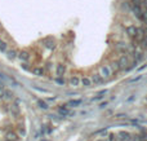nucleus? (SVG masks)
I'll return each mask as SVG.
<instances>
[{"mask_svg":"<svg viewBox=\"0 0 147 141\" xmlns=\"http://www.w3.org/2000/svg\"><path fill=\"white\" fill-rule=\"evenodd\" d=\"M99 75L102 77L103 80H107L112 75V71L110 69V66H101L99 67Z\"/></svg>","mask_w":147,"mask_h":141,"instance_id":"obj_1","label":"nucleus"},{"mask_svg":"<svg viewBox=\"0 0 147 141\" xmlns=\"http://www.w3.org/2000/svg\"><path fill=\"white\" fill-rule=\"evenodd\" d=\"M116 65H117V67H119V70H125L128 67V65H129V58H128L127 56H121L116 61Z\"/></svg>","mask_w":147,"mask_h":141,"instance_id":"obj_2","label":"nucleus"},{"mask_svg":"<svg viewBox=\"0 0 147 141\" xmlns=\"http://www.w3.org/2000/svg\"><path fill=\"white\" fill-rule=\"evenodd\" d=\"M137 33H138V27H136V26L130 25V26H128V27H127V34H128V36H129V38L134 39L136 35H137Z\"/></svg>","mask_w":147,"mask_h":141,"instance_id":"obj_3","label":"nucleus"},{"mask_svg":"<svg viewBox=\"0 0 147 141\" xmlns=\"http://www.w3.org/2000/svg\"><path fill=\"white\" fill-rule=\"evenodd\" d=\"M116 135L120 139V141H130V137H132V135L128 131H120V132H117Z\"/></svg>","mask_w":147,"mask_h":141,"instance_id":"obj_4","label":"nucleus"},{"mask_svg":"<svg viewBox=\"0 0 147 141\" xmlns=\"http://www.w3.org/2000/svg\"><path fill=\"white\" fill-rule=\"evenodd\" d=\"M43 44L47 47L48 49H54L56 48V44H54V40L52 38H45L43 40Z\"/></svg>","mask_w":147,"mask_h":141,"instance_id":"obj_5","label":"nucleus"},{"mask_svg":"<svg viewBox=\"0 0 147 141\" xmlns=\"http://www.w3.org/2000/svg\"><path fill=\"white\" fill-rule=\"evenodd\" d=\"M65 73H66V67H65V65L59 64L57 65V69H56V74L58 78H62L65 75Z\"/></svg>","mask_w":147,"mask_h":141,"instance_id":"obj_6","label":"nucleus"},{"mask_svg":"<svg viewBox=\"0 0 147 141\" xmlns=\"http://www.w3.org/2000/svg\"><path fill=\"white\" fill-rule=\"evenodd\" d=\"M92 83H94V85H98V84H102V83L105 82L103 79H102V77L99 74H94L93 77H92Z\"/></svg>","mask_w":147,"mask_h":141,"instance_id":"obj_7","label":"nucleus"},{"mask_svg":"<svg viewBox=\"0 0 147 141\" xmlns=\"http://www.w3.org/2000/svg\"><path fill=\"white\" fill-rule=\"evenodd\" d=\"M21 111H20V106H18V104H12V105H10V114L18 117Z\"/></svg>","mask_w":147,"mask_h":141,"instance_id":"obj_8","label":"nucleus"},{"mask_svg":"<svg viewBox=\"0 0 147 141\" xmlns=\"http://www.w3.org/2000/svg\"><path fill=\"white\" fill-rule=\"evenodd\" d=\"M115 49H116L117 52H121V53H125V52L128 51V45L125 43H117L116 45H115Z\"/></svg>","mask_w":147,"mask_h":141,"instance_id":"obj_9","label":"nucleus"},{"mask_svg":"<svg viewBox=\"0 0 147 141\" xmlns=\"http://www.w3.org/2000/svg\"><path fill=\"white\" fill-rule=\"evenodd\" d=\"M31 71H32L34 75H38V77H43V75L45 74V70H44L43 67H34Z\"/></svg>","mask_w":147,"mask_h":141,"instance_id":"obj_10","label":"nucleus"},{"mask_svg":"<svg viewBox=\"0 0 147 141\" xmlns=\"http://www.w3.org/2000/svg\"><path fill=\"white\" fill-rule=\"evenodd\" d=\"M18 58L21 60V61H23V62H27L28 60H30V54L27 53V52H20V53H18Z\"/></svg>","mask_w":147,"mask_h":141,"instance_id":"obj_11","label":"nucleus"},{"mask_svg":"<svg viewBox=\"0 0 147 141\" xmlns=\"http://www.w3.org/2000/svg\"><path fill=\"white\" fill-rule=\"evenodd\" d=\"M80 83H81V85H83V87H85V88H88V87H90V85H92V80L89 79L88 77H83V78H81Z\"/></svg>","mask_w":147,"mask_h":141,"instance_id":"obj_12","label":"nucleus"},{"mask_svg":"<svg viewBox=\"0 0 147 141\" xmlns=\"http://www.w3.org/2000/svg\"><path fill=\"white\" fill-rule=\"evenodd\" d=\"M13 98H14V95H13V92H10V91H5L4 96H3V100L9 101V100H13Z\"/></svg>","mask_w":147,"mask_h":141,"instance_id":"obj_13","label":"nucleus"},{"mask_svg":"<svg viewBox=\"0 0 147 141\" xmlns=\"http://www.w3.org/2000/svg\"><path fill=\"white\" fill-rule=\"evenodd\" d=\"M7 53H8V58H9V60H14L16 57H18V53H17V51H16V49L7 51Z\"/></svg>","mask_w":147,"mask_h":141,"instance_id":"obj_14","label":"nucleus"},{"mask_svg":"<svg viewBox=\"0 0 147 141\" xmlns=\"http://www.w3.org/2000/svg\"><path fill=\"white\" fill-rule=\"evenodd\" d=\"M79 84H80V79H79L78 77H72L71 79H70V85H72V87H79Z\"/></svg>","mask_w":147,"mask_h":141,"instance_id":"obj_15","label":"nucleus"},{"mask_svg":"<svg viewBox=\"0 0 147 141\" xmlns=\"http://www.w3.org/2000/svg\"><path fill=\"white\" fill-rule=\"evenodd\" d=\"M140 47L142 49H145V51H147V36H145V38L141 40V43H140Z\"/></svg>","mask_w":147,"mask_h":141,"instance_id":"obj_16","label":"nucleus"},{"mask_svg":"<svg viewBox=\"0 0 147 141\" xmlns=\"http://www.w3.org/2000/svg\"><path fill=\"white\" fill-rule=\"evenodd\" d=\"M133 57H134V61L138 62V61H141V60L143 58V54L142 53H138V52L136 53V52H134V53H133Z\"/></svg>","mask_w":147,"mask_h":141,"instance_id":"obj_17","label":"nucleus"},{"mask_svg":"<svg viewBox=\"0 0 147 141\" xmlns=\"http://www.w3.org/2000/svg\"><path fill=\"white\" fill-rule=\"evenodd\" d=\"M0 51L1 52H7V43L3 40H0Z\"/></svg>","mask_w":147,"mask_h":141,"instance_id":"obj_18","label":"nucleus"},{"mask_svg":"<svg viewBox=\"0 0 147 141\" xmlns=\"http://www.w3.org/2000/svg\"><path fill=\"white\" fill-rule=\"evenodd\" d=\"M130 141H143V140L141 139L140 134H137V135H132V137H130Z\"/></svg>","mask_w":147,"mask_h":141,"instance_id":"obj_19","label":"nucleus"},{"mask_svg":"<svg viewBox=\"0 0 147 141\" xmlns=\"http://www.w3.org/2000/svg\"><path fill=\"white\" fill-rule=\"evenodd\" d=\"M38 105L40 106L41 109H48V105H47V104L44 102V101H41V100H40V101H38Z\"/></svg>","mask_w":147,"mask_h":141,"instance_id":"obj_20","label":"nucleus"},{"mask_svg":"<svg viewBox=\"0 0 147 141\" xmlns=\"http://www.w3.org/2000/svg\"><path fill=\"white\" fill-rule=\"evenodd\" d=\"M132 5H137V7H142V0H132Z\"/></svg>","mask_w":147,"mask_h":141,"instance_id":"obj_21","label":"nucleus"},{"mask_svg":"<svg viewBox=\"0 0 147 141\" xmlns=\"http://www.w3.org/2000/svg\"><path fill=\"white\" fill-rule=\"evenodd\" d=\"M81 104V101L80 100H75V101H71V102L69 104V105H71V106H76V105H80Z\"/></svg>","mask_w":147,"mask_h":141,"instance_id":"obj_22","label":"nucleus"},{"mask_svg":"<svg viewBox=\"0 0 147 141\" xmlns=\"http://www.w3.org/2000/svg\"><path fill=\"white\" fill-rule=\"evenodd\" d=\"M58 84H65V79H62V78H57V79H54Z\"/></svg>","mask_w":147,"mask_h":141,"instance_id":"obj_23","label":"nucleus"},{"mask_svg":"<svg viewBox=\"0 0 147 141\" xmlns=\"http://www.w3.org/2000/svg\"><path fill=\"white\" fill-rule=\"evenodd\" d=\"M4 92H5L4 88H0V100H3V96H4Z\"/></svg>","mask_w":147,"mask_h":141,"instance_id":"obj_24","label":"nucleus"},{"mask_svg":"<svg viewBox=\"0 0 147 141\" xmlns=\"http://www.w3.org/2000/svg\"><path fill=\"white\" fill-rule=\"evenodd\" d=\"M59 111H61V114H63V115H66V114H69V111H67L66 109H61V110H59Z\"/></svg>","mask_w":147,"mask_h":141,"instance_id":"obj_25","label":"nucleus"},{"mask_svg":"<svg viewBox=\"0 0 147 141\" xmlns=\"http://www.w3.org/2000/svg\"><path fill=\"white\" fill-rule=\"evenodd\" d=\"M4 85H5V84L1 82V80H0V88H4Z\"/></svg>","mask_w":147,"mask_h":141,"instance_id":"obj_26","label":"nucleus"},{"mask_svg":"<svg viewBox=\"0 0 147 141\" xmlns=\"http://www.w3.org/2000/svg\"><path fill=\"white\" fill-rule=\"evenodd\" d=\"M94 141H107V140H105V139H97V140H94Z\"/></svg>","mask_w":147,"mask_h":141,"instance_id":"obj_27","label":"nucleus"}]
</instances>
